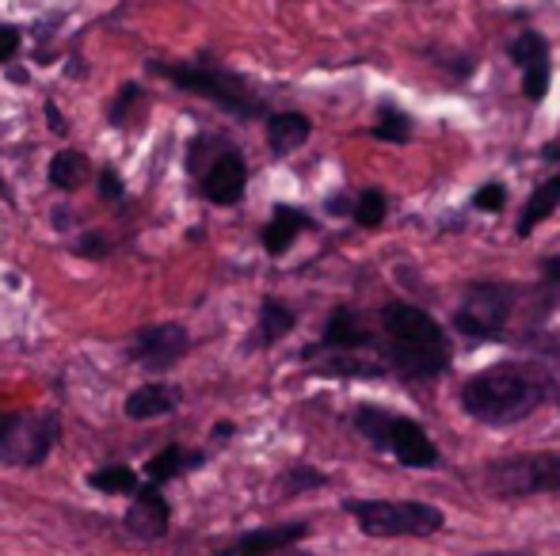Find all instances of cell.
Instances as JSON below:
<instances>
[{
	"label": "cell",
	"mask_w": 560,
	"mask_h": 556,
	"mask_svg": "<svg viewBox=\"0 0 560 556\" xmlns=\"http://www.w3.org/2000/svg\"><path fill=\"white\" fill-rule=\"evenodd\" d=\"M553 393V381L538 363H495L462 386V412L485 427H511L538 412Z\"/></svg>",
	"instance_id": "1"
},
{
	"label": "cell",
	"mask_w": 560,
	"mask_h": 556,
	"mask_svg": "<svg viewBox=\"0 0 560 556\" xmlns=\"http://www.w3.org/2000/svg\"><path fill=\"white\" fill-rule=\"evenodd\" d=\"M382 335L385 347L382 358L389 363V370H397L408 381H431L450 366V340L439 328L435 317L408 301H389L382 309Z\"/></svg>",
	"instance_id": "2"
},
{
	"label": "cell",
	"mask_w": 560,
	"mask_h": 556,
	"mask_svg": "<svg viewBox=\"0 0 560 556\" xmlns=\"http://www.w3.org/2000/svg\"><path fill=\"white\" fill-rule=\"evenodd\" d=\"M149 69L156 76H164V81H172L176 88L218 104L236 119H259L267 111L264 99L252 92V84L241 73L214 66V61H149Z\"/></svg>",
	"instance_id": "3"
},
{
	"label": "cell",
	"mask_w": 560,
	"mask_h": 556,
	"mask_svg": "<svg viewBox=\"0 0 560 556\" xmlns=\"http://www.w3.org/2000/svg\"><path fill=\"white\" fill-rule=\"evenodd\" d=\"M343 511L366 537H431L446 527V514L420 499H343Z\"/></svg>",
	"instance_id": "4"
},
{
	"label": "cell",
	"mask_w": 560,
	"mask_h": 556,
	"mask_svg": "<svg viewBox=\"0 0 560 556\" xmlns=\"http://www.w3.org/2000/svg\"><path fill=\"white\" fill-rule=\"evenodd\" d=\"M58 435H61V419L54 409L0 412V461L20 469H38L50 458Z\"/></svg>",
	"instance_id": "5"
},
{
	"label": "cell",
	"mask_w": 560,
	"mask_h": 556,
	"mask_svg": "<svg viewBox=\"0 0 560 556\" xmlns=\"http://www.w3.org/2000/svg\"><path fill=\"white\" fill-rule=\"evenodd\" d=\"M485 488L500 499L560 496V453H518L485 469Z\"/></svg>",
	"instance_id": "6"
},
{
	"label": "cell",
	"mask_w": 560,
	"mask_h": 556,
	"mask_svg": "<svg viewBox=\"0 0 560 556\" xmlns=\"http://www.w3.org/2000/svg\"><path fill=\"white\" fill-rule=\"evenodd\" d=\"M515 309V286L508 282H472L465 289V301L454 312V328L465 340H495L503 335Z\"/></svg>",
	"instance_id": "7"
},
{
	"label": "cell",
	"mask_w": 560,
	"mask_h": 556,
	"mask_svg": "<svg viewBox=\"0 0 560 556\" xmlns=\"http://www.w3.org/2000/svg\"><path fill=\"white\" fill-rule=\"evenodd\" d=\"M191 351V335L184 324H153L145 332H138L130 347V358L138 366H145L149 374H164Z\"/></svg>",
	"instance_id": "8"
},
{
	"label": "cell",
	"mask_w": 560,
	"mask_h": 556,
	"mask_svg": "<svg viewBox=\"0 0 560 556\" xmlns=\"http://www.w3.org/2000/svg\"><path fill=\"white\" fill-rule=\"evenodd\" d=\"M508 58L523 69V96L530 99V104H541L549 92V76H553L546 35H541V31H523L518 38H511Z\"/></svg>",
	"instance_id": "9"
},
{
	"label": "cell",
	"mask_w": 560,
	"mask_h": 556,
	"mask_svg": "<svg viewBox=\"0 0 560 556\" xmlns=\"http://www.w3.org/2000/svg\"><path fill=\"white\" fill-rule=\"evenodd\" d=\"M382 450H389L405 469H431V465H439V446L431 442L428 430H423L420 423L405 419V416H389V423H385Z\"/></svg>",
	"instance_id": "10"
},
{
	"label": "cell",
	"mask_w": 560,
	"mask_h": 556,
	"mask_svg": "<svg viewBox=\"0 0 560 556\" xmlns=\"http://www.w3.org/2000/svg\"><path fill=\"white\" fill-rule=\"evenodd\" d=\"M244 187H248V164L236 149H222L202 176V194L214 206H236L244 199Z\"/></svg>",
	"instance_id": "11"
},
{
	"label": "cell",
	"mask_w": 560,
	"mask_h": 556,
	"mask_svg": "<svg viewBox=\"0 0 560 556\" xmlns=\"http://www.w3.org/2000/svg\"><path fill=\"white\" fill-rule=\"evenodd\" d=\"M172 527V507L164 499L161 484H149V488L133 492V504L126 511V530H130L138 542H161Z\"/></svg>",
	"instance_id": "12"
},
{
	"label": "cell",
	"mask_w": 560,
	"mask_h": 556,
	"mask_svg": "<svg viewBox=\"0 0 560 556\" xmlns=\"http://www.w3.org/2000/svg\"><path fill=\"white\" fill-rule=\"evenodd\" d=\"M370 347H377L374 328L354 309H336L332 317H328L325 335H320V343L313 351H370Z\"/></svg>",
	"instance_id": "13"
},
{
	"label": "cell",
	"mask_w": 560,
	"mask_h": 556,
	"mask_svg": "<svg viewBox=\"0 0 560 556\" xmlns=\"http://www.w3.org/2000/svg\"><path fill=\"white\" fill-rule=\"evenodd\" d=\"M325 355L317 363V374H325V378H385L389 374V363L385 358H374L366 355V351H305V358H317Z\"/></svg>",
	"instance_id": "14"
},
{
	"label": "cell",
	"mask_w": 560,
	"mask_h": 556,
	"mask_svg": "<svg viewBox=\"0 0 560 556\" xmlns=\"http://www.w3.org/2000/svg\"><path fill=\"white\" fill-rule=\"evenodd\" d=\"M179 389L168 386V381H145L138 386L130 397H126V416L130 419H156V416H168L172 409L179 404Z\"/></svg>",
	"instance_id": "15"
},
{
	"label": "cell",
	"mask_w": 560,
	"mask_h": 556,
	"mask_svg": "<svg viewBox=\"0 0 560 556\" xmlns=\"http://www.w3.org/2000/svg\"><path fill=\"white\" fill-rule=\"evenodd\" d=\"M313 134V122L302 111H279L267 119V145L275 156H287L294 149H302Z\"/></svg>",
	"instance_id": "16"
},
{
	"label": "cell",
	"mask_w": 560,
	"mask_h": 556,
	"mask_svg": "<svg viewBox=\"0 0 560 556\" xmlns=\"http://www.w3.org/2000/svg\"><path fill=\"white\" fill-rule=\"evenodd\" d=\"M305 229H310V217H305L302 210H294V206H275L271 222L264 225V248L271 256H282L298 240V233H305Z\"/></svg>",
	"instance_id": "17"
},
{
	"label": "cell",
	"mask_w": 560,
	"mask_h": 556,
	"mask_svg": "<svg viewBox=\"0 0 560 556\" xmlns=\"http://www.w3.org/2000/svg\"><path fill=\"white\" fill-rule=\"evenodd\" d=\"M310 534V527L305 522H282V527H259V530H248V534H241L233 545H241V549H294L302 537Z\"/></svg>",
	"instance_id": "18"
},
{
	"label": "cell",
	"mask_w": 560,
	"mask_h": 556,
	"mask_svg": "<svg viewBox=\"0 0 560 556\" xmlns=\"http://www.w3.org/2000/svg\"><path fill=\"white\" fill-rule=\"evenodd\" d=\"M557 206H560V171L553 179H546V184L534 187V194L526 199L523 214H518V237H530V233L538 229V225L546 222Z\"/></svg>",
	"instance_id": "19"
},
{
	"label": "cell",
	"mask_w": 560,
	"mask_h": 556,
	"mask_svg": "<svg viewBox=\"0 0 560 556\" xmlns=\"http://www.w3.org/2000/svg\"><path fill=\"white\" fill-rule=\"evenodd\" d=\"M294 309L290 305H282L279 297H264V305H259V332H256V343H264V347H271V343H279L282 335L294 332Z\"/></svg>",
	"instance_id": "20"
},
{
	"label": "cell",
	"mask_w": 560,
	"mask_h": 556,
	"mask_svg": "<svg viewBox=\"0 0 560 556\" xmlns=\"http://www.w3.org/2000/svg\"><path fill=\"white\" fill-rule=\"evenodd\" d=\"M195 465H202V453H187L184 446L168 442L156 458H149L145 476H149V484H164V481H172V476L187 473V469H195Z\"/></svg>",
	"instance_id": "21"
},
{
	"label": "cell",
	"mask_w": 560,
	"mask_h": 556,
	"mask_svg": "<svg viewBox=\"0 0 560 556\" xmlns=\"http://www.w3.org/2000/svg\"><path fill=\"white\" fill-rule=\"evenodd\" d=\"M89 156L77 153V149H61V153H54L50 161V184L58 187V191H77V187L89 179Z\"/></svg>",
	"instance_id": "22"
},
{
	"label": "cell",
	"mask_w": 560,
	"mask_h": 556,
	"mask_svg": "<svg viewBox=\"0 0 560 556\" xmlns=\"http://www.w3.org/2000/svg\"><path fill=\"white\" fill-rule=\"evenodd\" d=\"M89 484L96 492H107V496H133L138 492V473L130 465H104L89 476Z\"/></svg>",
	"instance_id": "23"
},
{
	"label": "cell",
	"mask_w": 560,
	"mask_h": 556,
	"mask_svg": "<svg viewBox=\"0 0 560 556\" xmlns=\"http://www.w3.org/2000/svg\"><path fill=\"white\" fill-rule=\"evenodd\" d=\"M374 138L377 141H393V145H405L412 138V119L405 111H397L393 104H382L377 111V122H374Z\"/></svg>",
	"instance_id": "24"
},
{
	"label": "cell",
	"mask_w": 560,
	"mask_h": 556,
	"mask_svg": "<svg viewBox=\"0 0 560 556\" xmlns=\"http://www.w3.org/2000/svg\"><path fill=\"white\" fill-rule=\"evenodd\" d=\"M385 210H389V202H385V194L377 191V187H370V191L359 194V202H354V222L362 225V229H377V225L385 222Z\"/></svg>",
	"instance_id": "25"
},
{
	"label": "cell",
	"mask_w": 560,
	"mask_h": 556,
	"mask_svg": "<svg viewBox=\"0 0 560 556\" xmlns=\"http://www.w3.org/2000/svg\"><path fill=\"white\" fill-rule=\"evenodd\" d=\"M320 484H328V476L317 473V469H310V465H298L282 476V488L287 492H310V488H320Z\"/></svg>",
	"instance_id": "26"
},
{
	"label": "cell",
	"mask_w": 560,
	"mask_h": 556,
	"mask_svg": "<svg viewBox=\"0 0 560 556\" xmlns=\"http://www.w3.org/2000/svg\"><path fill=\"white\" fill-rule=\"evenodd\" d=\"M472 206L485 210V214H500L508 206V187L503 184H485L477 194H472Z\"/></svg>",
	"instance_id": "27"
},
{
	"label": "cell",
	"mask_w": 560,
	"mask_h": 556,
	"mask_svg": "<svg viewBox=\"0 0 560 556\" xmlns=\"http://www.w3.org/2000/svg\"><path fill=\"white\" fill-rule=\"evenodd\" d=\"M138 99H141L138 84H122V92H118V99L112 104V111H107V122H112V127H122L126 115H130V107L138 104Z\"/></svg>",
	"instance_id": "28"
},
{
	"label": "cell",
	"mask_w": 560,
	"mask_h": 556,
	"mask_svg": "<svg viewBox=\"0 0 560 556\" xmlns=\"http://www.w3.org/2000/svg\"><path fill=\"white\" fill-rule=\"evenodd\" d=\"M20 43H23V35L12 27V23H0V66H8V61L20 54Z\"/></svg>",
	"instance_id": "29"
},
{
	"label": "cell",
	"mask_w": 560,
	"mask_h": 556,
	"mask_svg": "<svg viewBox=\"0 0 560 556\" xmlns=\"http://www.w3.org/2000/svg\"><path fill=\"white\" fill-rule=\"evenodd\" d=\"M77 252L89 256V260H104V256H107V237H104V233H84L81 245H77Z\"/></svg>",
	"instance_id": "30"
},
{
	"label": "cell",
	"mask_w": 560,
	"mask_h": 556,
	"mask_svg": "<svg viewBox=\"0 0 560 556\" xmlns=\"http://www.w3.org/2000/svg\"><path fill=\"white\" fill-rule=\"evenodd\" d=\"M100 194H104V202H122V179L115 176V168L100 171Z\"/></svg>",
	"instance_id": "31"
},
{
	"label": "cell",
	"mask_w": 560,
	"mask_h": 556,
	"mask_svg": "<svg viewBox=\"0 0 560 556\" xmlns=\"http://www.w3.org/2000/svg\"><path fill=\"white\" fill-rule=\"evenodd\" d=\"M218 556H302V553H294V549H264V553H256V549H241V545H225Z\"/></svg>",
	"instance_id": "32"
},
{
	"label": "cell",
	"mask_w": 560,
	"mask_h": 556,
	"mask_svg": "<svg viewBox=\"0 0 560 556\" xmlns=\"http://www.w3.org/2000/svg\"><path fill=\"white\" fill-rule=\"evenodd\" d=\"M541 275H546L549 286H557V289H560V256H549V260L541 263Z\"/></svg>",
	"instance_id": "33"
},
{
	"label": "cell",
	"mask_w": 560,
	"mask_h": 556,
	"mask_svg": "<svg viewBox=\"0 0 560 556\" xmlns=\"http://www.w3.org/2000/svg\"><path fill=\"white\" fill-rule=\"evenodd\" d=\"M46 122H50V130H58V134H66V119H61V111L54 104H46Z\"/></svg>",
	"instance_id": "34"
},
{
	"label": "cell",
	"mask_w": 560,
	"mask_h": 556,
	"mask_svg": "<svg viewBox=\"0 0 560 556\" xmlns=\"http://www.w3.org/2000/svg\"><path fill=\"white\" fill-rule=\"evenodd\" d=\"M541 156H546V161H553V164H560V145H546V149H541Z\"/></svg>",
	"instance_id": "35"
},
{
	"label": "cell",
	"mask_w": 560,
	"mask_h": 556,
	"mask_svg": "<svg viewBox=\"0 0 560 556\" xmlns=\"http://www.w3.org/2000/svg\"><path fill=\"white\" fill-rule=\"evenodd\" d=\"M328 210H332V214H343V210H347V199H332V202H328Z\"/></svg>",
	"instance_id": "36"
},
{
	"label": "cell",
	"mask_w": 560,
	"mask_h": 556,
	"mask_svg": "<svg viewBox=\"0 0 560 556\" xmlns=\"http://www.w3.org/2000/svg\"><path fill=\"white\" fill-rule=\"evenodd\" d=\"M480 556H530V553H480Z\"/></svg>",
	"instance_id": "37"
}]
</instances>
